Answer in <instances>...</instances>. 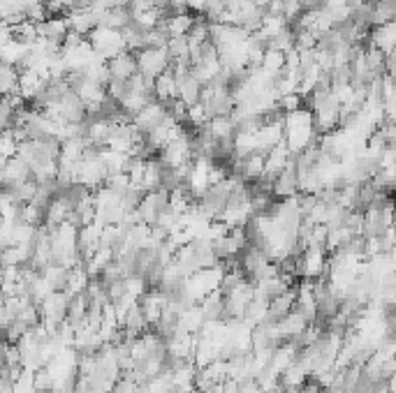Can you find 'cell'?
I'll return each instance as SVG.
<instances>
[{"label": "cell", "mask_w": 396, "mask_h": 393, "mask_svg": "<svg viewBox=\"0 0 396 393\" xmlns=\"http://www.w3.org/2000/svg\"><path fill=\"white\" fill-rule=\"evenodd\" d=\"M130 24H132L130 7H112V10H107L102 14V19H100V26L114 28V31H125Z\"/></svg>", "instance_id": "30bf717a"}, {"label": "cell", "mask_w": 396, "mask_h": 393, "mask_svg": "<svg viewBox=\"0 0 396 393\" xmlns=\"http://www.w3.org/2000/svg\"><path fill=\"white\" fill-rule=\"evenodd\" d=\"M66 17H68L70 31L84 35V38H89V35L100 26V17L93 10H72L66 14Z\"/></svg>", "instance_id": "ba28073f"}, {"label": "cell", "mask_w": 396, "mask_h": 393, "mask_svg": "<svg viewBox=\"0 0 396 393\" xmlns=\"http://www.w3.org/2000/svg\"><path fill=\"white\" fill-rule=\"evenodd\" d=\"M195 19H197V14L192 17L190 12H178V14H169V17L165 19V26H167L172 38H181V35H188L192 31Z\"/></svg>", "instance_id": "7c38bea8"}, {"label": "cell", "mask_w": 396, "mask_h": 393, "mask_svg": "<svg viewBox=\"0 0 396 393\" xmlns=\"http://www.w3.org/2000/svg\"><path fill=\"white\" fill-rule=\"evenodd\" d=\"M176 75V88H178V100L183 102L185 107L199 105L201 102V93H204V84L192 75V70L185 72H174Z\"/></svg>", "instance_id": "5b68a950"}, {"label": "cell", "mask_w": 396, "mask_h": 393, "mask_svg": "<svg viewBox=\"0 0 396 393\" xmlns=\"http://www.w3.org/2000/svg\"><path fill=\"white\" fill-rule=\"evenodd\" d=\"M299 169H297V162H294V155L292 160L287 162V167L283 171L273 178V196L276 199H292V196H299Z\"/></svg>", "instance_id": "277c9868"}, {"label": "cell", "mask_w": 396, "mask_h": 393, "mask_svg": "<svg viewBox=\"0 0 396 393\" xmlns=\"http://www.w3.org/2000/svg\"><path fill=\"white\" fill-rule=\"evenodd\" d=\"M19 79H21V70L14 68V65L3 63V68H0V86H3V95H14V93H19Z\"/></svg>", "instance_id": "9a60e30c"}, {"label": "cell", "mask_w": 396, "mask_h": 393, "mask_svg": "<svg viewBox=\"0 0 396 393\" xmlns=\"http://www.w3.org/2000/svg\"><path fill=\"white\" fill-rule=\"evenodd\" d=\"M109 75L112 79H121V82H130L135 75H139V65H137L135 51H125L109 61Z\"/></svg>", "instance_id": "52a82bcc"}, {"label": "cell", "mask_w": 396, "mask_h": 393, "mask_svg": "<svg viewBox=\"0 0 396 393\" xmlns=\"http://www.w3.org/2000/svg\"><path fill=\"white\" fill-rule=\"evenodd\" d=\"M167 118H169L167 107H165L162 102L155 100V102H151L148 107H144L142 111L135 116V118H132V125L139 130L144 137H148L151 132H153V130L160 128Z\"/></svg>", "instance_id": "3957f363"}, {"label": "cell", "mask_w": 396, "mask_h": 393, "mask_svg": "<svg viewBox=\"0 0 396 393\" xmlns=\"http://www.w3.org/2000/svg\"><path fill=\"white\" fill-rule=\"evenodd\" d=\"M155 100L167 105L172 100H178V88H176V75L174 72H165L155 79Z\"/></svg>", "instance_id": "8fae6325"}, {"label": "cell", "mask_w": 396, "mask_h": 393, "mask_svg": "<svg viewBox=\"0 0 396 393\" xmlns=\"http://www.w3.org/2000/svg\"><path fill=\"white\" fill-rule=\"evenodd\" d=\"M204 128L208 130V134H211L213 139H234L236 137V125L232 116H215Z\"/></svg>", "instance_id": "4fadbf2b"}, {"label": "cell", "mask_w": 396, "mask_h": 393, "mask_svg": "<svg viewBox=\"0 0 396 393\" xmlns=\"http://www.w3.org/2000/svg\"><path fill=\"white\" fill-rule=\"evenodd\" d=\"M167 51H169V56H172V63H174V61H190V38H188V35H181V38H172L167 42Z\"/></svg>", "instance_id": "2e32d148"}, {"label": "cell", "mask_w": 396, "mask_h": 393, "mask_svg": "<svg viewBox=\"0 0 396 393\" xmlns=\"http://www.w3.org/2000/svg\"><path fill=\"white\" fill-rule=\"evenodd\" d=\"M137 65H139V75L158 79L172 70V56L167 47H148L137 51Z\"/></svg>", "instance_id": "7a4b0ae2"}, {"label": "cell", "mask_w": 396, "mask_h": 393, "mask_svg": "<svg viewBox=\"0 0 396 393\" xmlns=\"http://www.w3.org/2000/svg\"><path fill=\"white\" fill-rule=\"evenodd\" d=\"M89 42L93 45V49H96V54L102 56L105 61H112V58H116L128 51L123 31H114V28L98 26L96 31L89 35Z\"/></svg>", "instance_id": "6da1fadb"}, {"label": "cell", "mask_w": 396, "mask_h": 393, "mask_svg": "<svg viewBox=\"0 0 396 393\" xmlns=\"http://www.w3.org/2000/svg\"><path fill=\"white\" fill-rule=\"evenodd\" d=\"M285 65H287V54H283V51H278V49H266L260 68L264 72H269V75L278 82V77L285 72Z\"/></svg>", "instance_id": "5bb4252c"}, {"label": "cell", "mask_w": 396, "mask_h": 393, "mask_svg": "<svg viewBox=\"0 0 396 393\" xmlns=\"http://www.w3.org/2000/svg\"><path fill=\"white\" fill-rule=\"evenodd\" d=\"M0 176H3V187H19L35 178L33 169L19 155L3 160V171H0Z\"/></svg>", "instance_id": "8992f818"}, {"label": "cell", "mask_w": 396, "mask_h": 393, "mask_svg": "<svg viewBox=\"0 0 396 393\" xmlns=\"http://www.w3.org/2000/svg\"><path fill=\"white\" fill-rule=\"evenodd\" d=\"M38 31H40V38H47V40H54V42H61L70 35V24H68V17L66 14H59V17H49L47 21L38 24Z\"/></svg>", "instance_id": "9c48e42d"}]
</instances>
